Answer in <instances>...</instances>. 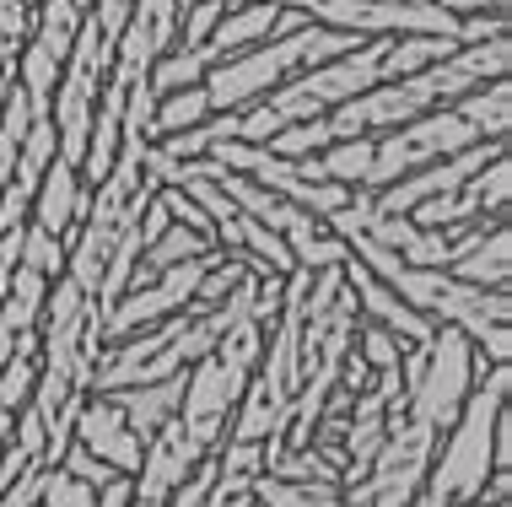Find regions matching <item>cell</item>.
I'll list each match as a JSON object with an SVG mask.
<instances>
[{
  "label": "cell",
  "instance_id": "277c9868",
  "mask_svg": "<svg viewBox=\"0 0 512 507\" xmlns=\"http://www.w3.org/2000/svg\"><path fill=\"white\" fill-rule=\"evenodd\" d=\"M200 459H211V448L200 443L195 432L184 427V421H168V427H157L146 437V448H141V470H135V497H146V502H168L178 486L195 475V464Z\"/></svg>",
  "mask_w": 512,
  "mask_h": 507
},
{
  "label": "cell",
  "instance_id": "ba28073f",
  "mask_svg": "<svg viewBox=\"0 0 512 507\" xmlns=\"http://www.w3.org/2000/svg\"><path fill=\"white\" fill-rule=\"evenodd\" d=\"M87 200H92V189L81 184V173L71 168V162L54 157L49 173L38 178V189H33V211H27V222L54 232V238H71L81 211H87Z\"/></svg>",
  "mask_w": 512,
  "mask_h": 507
},
{
  "label": "cell",
  "instance_id": "30bf717a",
  "mask_svg": "<svg viewBox=\"0 0 512 507\" xmlns=\"http://www.w3.org/2000/svg\"><path fill=\"white\" fill-rule=\"evenodd\" d=\"M453 281H469V286H491V292H507L512 281V232L507 222H496L480 243H469V249L448 265Z\"/></svg>",
  "mask_w": 512,
  "mask_h": 507
},
{
  "label": "cell",
  "instance_id": "3957f363",
  "mask_svg": "<svg viewBox=\"0 0 512 507\" xmlns=\"http://www.w3.org/2000/svg\"><path fill=\"white\" fill-rule=\"evenodd\" d=\"M173 44H178V0H135L124 33L114 38V65H108V81H119V87L146 81L151 65H157Z\"/></svg>",
  "mask_w": 512,
  "mask_h": 507
},
{
  "label": "cell",
  "instance_id": "8992f818",
  "mask_svg": "<svg viewBox=\"0 0 512 507\" xmlns=\"http://www.w3.org/2000/svg\"><path fill=\"white\" fill-rule=\"evenodd\" d=\"M71 443H81L92 459H103L108 470H119V475H135L141 470V437L130 432V421L119 416V405L108 400V394H87V405H81V416H76V437Z\"/></svg>",
  "mask_w": 512,
  "mask_h": 507
},
{
  "label": "cell",
  "instance_id": "6da1fadb",
  "mask_svg": "<svg viewBox=\"0 0 512 507\" xmlns=\"http://www.w3.org/2000/svg\"><path fill=\"white\" fill-rule=\"evenodd\" d=\"M480 135L464 125L453 108H426L421 119H410V125H399L389 135H378V152H372V173L362 189H389L394 178H405L415 168H426V162H442L453 152H464V146H475Z\"/></svg>",
  "mask_w": 512,
  "mask_h": 507
},
{
  "label": "cell",
  "instance_id": "e0dca14e",
  "mask_svg": "<svg viewBox=\"0 0 512 507\" xmlns=\"http://www.w3.org/2000/svg\"><path fill=\"white\" fill-rule=\"evenodd\" d=\"M22 265L38 270V276H49V281H60L65 276V238H54V232L27 222L22 227Z\"/></svg>",
  "mask_w": 512,
  "mask_h": 507
},
{
  "label": "cell",
  "instance_id": "cb8c5ba5",
  "mask_svg": "<svg viewBox=\"0 0 512 507\" xmlns=\"http://www.w3.org/2000/svg\"><path fill=\"white\" fill-rule=\"evenodd\" d=\"M448 17H480V11H507L512 0H437Z\"/></svg>",
  "mask_w": 512,
  "mask_h": 507
},
{
  "label": "cell",
  "instance_id": "5b68a950",
  "mask_svg": "<svg viewBox=\"0 0 512 507\" xmlns=\"http://www.w3.org/2000/svg\"><path fill=\"white\" fill-rule=\"evenodd\" d=\"M512 71V38H486V44H459L448 54V60H437L432 71H421V87L432 92L437 108L469 98V92H480L486 81H502Z\"/></svg>",
  "mask_w": 512,
  "mask_h": 507
},
{
  "label": "cell",
  "instance_id": "44dd1931",
  "mask_svg": "<svg viewBox=\"0 0 512 507\" xmlns=\"http://www.w3.org/2000/svg\"><path fill=\"white\" fill-rule=\"evenodd\" d=\"M38 497H44V464H27L17 481L0 491V507H38Z\"/></svg>",
  "mask_w": 512,
  "mask_h": 507
},
{
  "label": "cell",
  "instance_id": "9c48e42d",
  "mask_svg": "<svg viewBox=\"0 0 512 507\" xmlns=\"http://www.w3.org/2000/svg\"><path fill=\"white\" fill-rule=\"evenodd\" d=\"M108 400L119 405V416L130 421V432L146 443L151 432L168 427V421L178 416V400H184V373L162 378V383H130V389H114Z\"/></svg>",
  "mask_w": 512,
  "mask_h": 507
},
{
  "label": "cell",
  "instance_id": "ffe728a7",
  "mask_svg": "<svg viewBox=\"0 0 512 507\" xmlns=\"http://www.w3.org/2000/svg\"><path fill=\"white\" fill-rule=\"evenodd\" d=\"M33 0H0V54H17L33 44Z\"/></svg>",
  "mask_w": 512,
  "mask_h": 507
},
{
  "label": "cell",
  "instance_id": "d4e9b609",
  "mask_svg": "<svg viewBox=\"0 0 512 507\" xmlns=\"http://www.w3.org/2000/svg\"><path fill=\"white\" fill-rule=\"evenodd\" d=\"M130 507H168V502H146V497H135Z\"/></svg>",
  "mask_w": 512,
  "mask_h": 507
},
{
  "label": "cell",
  "instance_id": "52a82bcc",
  "mask_svg": "<svg viewBox=\"0 0 512 507\" xmlns=\"http://www.w3.org/2000/svg\"><path fill=\"white\" fill-rule=\"evenodd\" d=\"M340 276H345V286H351V297H356V308H362V319H372L378 330H389L399 346H421V340L437 330V324L426 319V313H415L410 303H399L389 286L372 276V270H362L356 259H345Z\"/></svg>",
  "mask_w": 512,
  "mask_h": 507
},
{
  "label": "cell",
  "instance_id": "4fadbf2b",
  "mask_svg": "<svg viewBox=\"0 0 512 507\" xmlns=\"http://www.w3.org/2000/svg\"><path fill=\"white\" fill-rule=\"evenodd\" d=\"M211 119V98H205V87H178L168 92V98H157V108H151V130L146 141H168V135L178 130H195Z\"/></svg>",
  "mask_w": 512,
  "mask_h": 507
},
{
  "label": "cell",
  "instance_id": "7a4b0ae2",
  "mask_svg": "<svg viewBox=\"0 0 512 507\" xmlns=\"http://www.w3.org/2000/svg\"><path fill=\"white\" fill-rule=\"evenodd\" d=\"M432 103V92L421 87V76L410 81H378V87L356 92V98H345L340 108H329L324 125L335 141H351V135H389L399 125H410V119H421Z\"/></svg>",
  "mask_w": 512,
  "mask_h": 507
},
{
  "label": "cell",
  "instance_id": "d6986e66",
  "mask_svg": "<svg viewBox=\"0 0 512 507\" xmlns=\"http://www.w3.org/2000/svg\"><path fill=\"white\" fill-rule=\"evenodd\" d=\"M356 362L367 367V373H389V367H399V356H405V346L389 335V330H378V324H356Z\"/></svg>",
  "mask_w": 512,
  "mask_h": 507
},
{
  "label": "cell",
  "instance_id": "8fae6325",
  "mask_svg": "<svg viewBox=\"0 0 512 507\" xmlns=\"http://www.w3.org/2000/svg\"><path fill=\"white\" fill-rule=\"evenodd\" d=\"M448 108L480 135V141H507V130H512V81L507 76L486 81L480 92H469V98L448 103Z\"/></svg>",
  "mask_w": 512,
  "mask_h": 507
},
{
  "label": "cell",
  "instance_id": "484cf974",
  "mask_svg": "<svg viewBox=\"0 0 512 507\" xmlns=\"http://www.w3.org/2000/svg\"><path fill=\"white\" fill-rule=\"evenodd\" d=\"M459 507H491V502H480V497H475V502H459Z\"/></svg>",
  "mask_w": 512,
  "mask_h": 507
},
{
  "label": "cell",
  "instance_id": "7402d4cb",
  "mask_svg": "<svg viewBox=\"0 0 512 507\" xmlns=\"http://www.w3.org/2000/svg\"><path fill=\"white\" fill-rule=\"evenodd\" d=\"M60 464H65V470L76 475V481H87V486H108V481H114V475H119V470H108L103 459H92V454H87V448H81V443H71V448H65V459H60Z\"/></svg>",
  "mask_w": 512,
  "mask_h": 507
},
{
  "label": "cell",
  "instance_id": "9a60e30c",
  "mask_svg": "<svg viewBox=\"0 0 512 507\" xmlns=\"http://www.w3.org/2000/svg\"><path fill=\"white\" fill-rule=\"evenodd\" d=\"M329 141H335V135H329L324 119H302V125H286L281 135H270L265 146H270L275 157H286V162H308V157L324 152Z\"/></svg>",
  "mask_w": 512,
  "mask_h": 507
},
{
  "label": "cell",
  "instance_id": "2e32d148",
  "mask_svg": "<svg viewBox=\"0 0 512 507\" xmlns=\"http://www.w3.org/2000/svg\"><path fill=\"white\" fill-rule=\"evenodd\" d=\"M232 0H189V6H178V44L173 49H200L205 38L221 27Z\"/></svg>",
  "mask_w": 512,
  "mask_h": 507
},
{
  "label": "cell",
  "instance_id": "5bb4252c",
  "mask_svg": "<svg viewBox=\"0 0 512 507\" xmlns=\"http://www.w3.org/2000/svg\"><path fill=\"white\" fill-rule=\"evenodd\" d=\"M254 502L259 507H345L340 486H302V481H281V475H259Z\"/></svg>",
  "mask_w": 512,
  "mask_h": 507
},
{
  "label": "cell",
  "instance_id": "603a6c76",
  "mask_svg": "<svg viewBox=\"0 0 512 507\" xmlns=\"http://www.w3.org/2000/svg\"><path fill=\"white\" fill-rule=\"evenodd\" d=\"M135 502V475H114L108 486H98V507H130Z\"/></svg>",
  "mask_w": 512,
  "mask_h": 507
},
{
  "label": "cell",
  "instance_id": "7c38bea8",
  "mask_svg": "<svg viewBox=\"0 0 512 507\" xmlns=\"http://www.w3.org/2000/svg\"><path fill=\"white\" fill-rule=\"evenodd\" d=\"M453 49H459L453 38H426V33L389 38V49H383V65H378V76H383V81H410V76L432 71L437 60H448Z\"/></svg>",
  "mask_w": 512,
  "mask_h": 507
},
{
  "label": "cell",
  "instance_id": "ac0fdd59",
  "mask_svg": "<svg viewBox=\"0 0 512 507\" xmlns=\"http://www.w3.org/2000/svg\"><path fill=\"white\" fill-rule=\"evenodd\" d=\"M38 507H98V486L76 481L65 464H44V497Z\"/></svg>",
  "mask_w": 512,
  "mask_h": 507
}]
</instances>
